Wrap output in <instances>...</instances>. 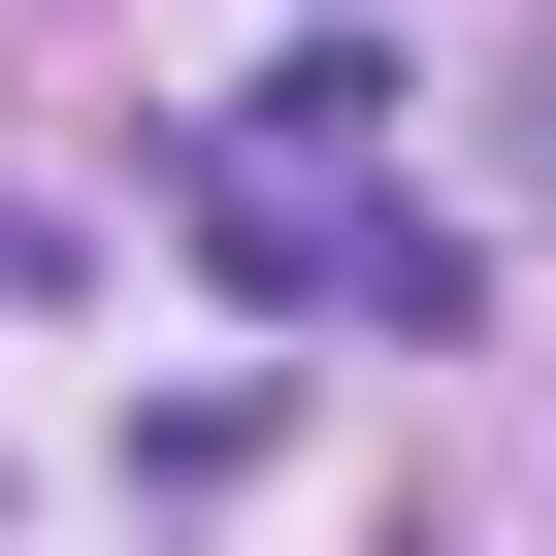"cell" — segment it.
Returning <instances> with one entry per match:
<instances>
[{
    "instance_id": "cell-1",
    "label": "cell",
    "mask_w": 556,
    "mask_h": 556,
    "mask_svg": "<svg viewBox=\"0 0 556 556\" xmlns=\"http://www.w3.org/2000/svg\"><path fill=\"white\" fill-rule=\"evenodd\" d=\"M229 131H262V164H393V34H295V66H262Z\"/></svg>"
}]
</instances>
